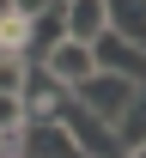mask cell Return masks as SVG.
<instances>
[{
	"mask_svg": "<svg viewBox=\"0 0 146 158\" xmlns=\"http://www.w3.org/2000/svg\"><path fill=\"white\" fill-rule=\"evenodd\" d=\"M55 12H61V37H73V43H91L110 31L104 0H55Z\"/></svg>",
	"mask_w": 146,
	"mask_h": 158,
	"instance_id": "cell-7",
	"label": "cell"
},
{
	"mask_svg": "<svg viewBox=\"0 0 146 158\" xmlns=\"http://www.w3.org/2000/svg\"><path fill=\"white\" fill-rule=\"evenodd\" d=\"M67 98H73V91H67L61 79H49L37 67V61H31V73H24V85H19V103H24V122H55L67 110Z\"/></svg>",
	"mask_w": 146,
	"mask_h": 158,
	"instance_id": "cell-4",
	"label": "cell"
},
{
	"mask_svg": "<svg viewBox=\"0 0 146 158\" xmlns=\"http://www.w3.org/2000/svg\"><path fill=\"white\" fill-rule=\"evenodd\" d=\"M24 73H31V55H12V49H0V91H12V98H19Z\"/></svg>",
	"mask_w": 146,
	"mask_h": 158,
	"instance_id": "cell-11",
	"label": "cell"
},
{
	"mask_svg": "<svg viewBox=\"0 0 146 158\" xmlns=\"http://www.w3.org/2000/svg\"><path fill=\"white\" fill-rule=\"evenodd\" d=\"M0 146H6V134H0Z\"/></svg>",
	"mask_w": 146,
	"mask_h": 158,
	"instance_id": "cell-15",
	"label": "cell"
},
{
	"mask_svg": "<svg viewBox=\"0 0 146 158\" xmlns=\"http://www.w3.org/2000/svg\"><path fill=\"white\" fill-rule=\"evenodd\" d=\"M12 152H19V158H85L61 122H24L19 140H12Z\"/></svg>",
	"mask_w": 146,
	"mask_h": 158,
	"instance_id": "cell-5",
	"label": "cell"
},
{
	"mask_svg": "<svg viewBox=\"0 0 146 158\" xmlns=\"http://www.w3.org/2000/svg\"><path fill=\"white\" fill-rule=\"evenodd\" d=\"M122 158H146V146H134V152H122Z\"/></svg>",
	"mask_w": 146,
	"mask_h": 158,
	"instance_id": "cell-14",
	"label": "cell"
},
{
	"mask_svg": "<svg viewBox=\"0 0 146 158\" xmlns=\"http://www.w3.org/2000/svg\"><path fill=\"white\" fill-rule=\"evenodd\" d=\"M104 12H110V31L122 43L146 49V0H104Z\"/></svg>",
	"mask_w": 146,
	"mask_h": 158,
	"instance_id": "cell-8",
	"label": "cell"
},
{
	"mask_svg": "<svg viewBox=\"0 0 146 158\" xmlns=\"http://www.w3.org/2000/svg\"><path fill=\"white\" fill-rule=\"evenodd\" d=\"M0 6H12V12H24V19H37V12L55 6V0H0Z\"/></svg>",
	"mask_w": 146,
	"mask_h": 158,
	"instance_id": "cell-13",
	"label": "cell"
},
{
	"mask_svg": "<svg viewBox=\"0 0 146 158\" xmlns=\"http://www.w3.org/2000/svg\"><path fill=\"white\" fill-rule=\"evenodd\" d=\"M55 122L73 134V146H79L85 158H122V146H116V128H110V122H98L85 103H73V98H67V110H61Z\"/></svg>",
	"mask_w": 146,
	"mask_h": 158,
	"instance_id": "cell-2",
	"label": "cell"
},
{
	"mask_svg": "<svg viewBox=\"0 0 146 158\" xmlns=\"http://www.w3.org/2000/svg\"><path fill=\"white\" fill-rule=\"evenodd\" d=\"M116 146H122V152L146 146V85H134V98H128V110L116 116Z\"/></svg>",
	"mask_w": 146,
	"mask_h": 158,
	"instance_id": "cell-9",
	"label": "cell"
},
{
	"mask_svg": "<svg viewBox=\"0 0 146 158\" xmlns=\"http://www.w3.org/2000/svg\"><path fill=\"white\" fill-rule=\"evenodd\" d=\"M91 61H98L104 73H116V79H134V85H146V49L122 43L116 31H104V37H91Z\"/></svg>",
	"mask_w": 146,
	"mask_h": 158,
	"instance_id": "cell-6",
	"label": "cell"
},
{
	"mask_svg": "<svg viewBox=\"0 0 146 158\" xmlns=\"http://www.w3.org/2000/svg\"><path fill=\"white\" fill-rule=\"evenodd\" d=\"M24 43H31V19H24V12H12V6H0V49L24 55Z\"/></svg>",
	"mask_w": 146,
	"mask_h": 158,
	"instance_id": "cell-10",
	"label": "cell"
},
{
	"mask_svg": "<svg viewBox=\"0 0 146 158\" xmlns=\"http://www.w3.org/2000/svg\"><path fill=\"white\" fill-rule=\"evenodd\" d=\"M128 98H134V79H116V73H104V67L73 85V103H85V110L98 122H110V128H116V116L128 110Z\"/></svg>",
	"mask_w": 146,
	"mask_h": 158,
	"instance_id": "cell-1",
	"label": "cell"
},
{
	"mask_svg": "<svg viewBox=\"0 0 146 158\" xmlns=\"http://www.w3.org/2000/svg\"><path fill=\"white\" fill-rule=\"evenodd\" d=\"M37 67H43L49 79H61L67 91H73L79 79H91V73H98V61H91V43H73V37H55V43L37 55Z\"/></svg>",
	"mask_w": 146,
	"mask_h": 158,
	"instance_id": "cell-3",
	"label": "cell"
},
{
	"mask_svg": "<svg viewBox=\"0 0 146 158\" xmlns=\"http://www.w3.org/2000/svg\"><path fill=\"white\" fill-rule=\"evenodd\" d=\"M19 128H24V103L12 91H0V134H19Z\"/></svg>",
	"mask_w": 146,
	"mask_h": 158,
	"instance_id": "cell-12",
	"label": "cell"
}]
</instances>
